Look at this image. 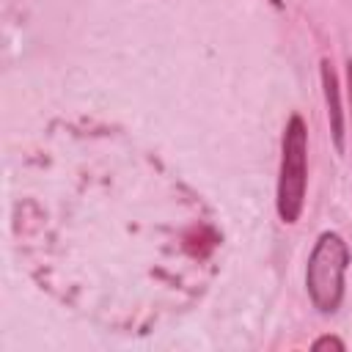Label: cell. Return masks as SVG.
<instances>
[{"label":"cell","instance_id":"cell-5","mask_svg":"<svg viewBox=\"0 0 352 352\" xmlns=\"http://www.w3.org/2000/svg\"><path fill=\"white\" fill-rule=\"evenodd\" d=\"M346 88H349V107H352V58L346 63Z\"/></svg>","mask_w":352,"mask_h":352},{"label":"cell","instance_id":"cell-2","mask_svg":"<svg viewBox=\"0 0 352 352\" xmlns=\"http://www.w3.org/2000/svg\"><path fill=\"white\" fill-rule=\"evenodd\" d=\"M349 264V248L341 234L322 231L305 264V289L319 314H336L344 300V275Z\"/></svg>","mask_w":352,"mask_h":352},{"label":"cell","instance_id":"cell-4","mask_svg":"<svg viewBox=\"0 0 352 352\" xmlns=\"http://www.w3.org/2000/svg\"><path fill=\"white\" fill-rule=\"evenodd\" d=\"M311 349H314V352H322V349H338V352H344V341H341L338 336H319V338L311 344Z\"/></svg>","mask_w":352,"mask_h":352},{"label":"cell","instance_id":"cell-1","mask_svg":"<svg viewBox=\"0 0 352 352\" xmlns=\"http://www.w3.org/2000/svg\"><path fill=\"white\" fill-rule=\"evenodd\" d=\"M305 190H308V126L294 113L286 121L280 138V168H278V192H275V209L286 226L300 220L305 206Z\"/></svg>","mask_w":352,"mask_h":352},{"label":"cell","instance_id":"cell-3","mask_svg":"<svg viewBox=\"0 0 352 352\" xmlns=\"http://www.w3.org/2000/svg\"><path fill=\"white\" fill-rule=\"evenodd\" d=\"M322 74V88H324V102H327V118H330V135L336 143V151H344V107H341V91H338V77L333 72V63L322 58L319 66Z\"/></svg>","mask_w":352,"mask_h":352}]
</instances>
